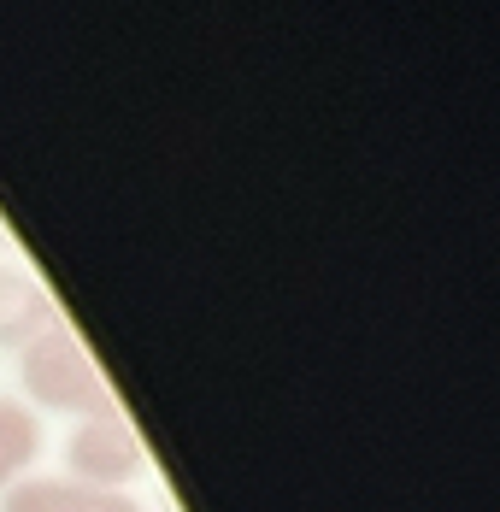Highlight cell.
I'll use <instances>...</instances> for the list:
<instances>
[{
	"label": "cell",
	"mask_w": 500,
	"mask_h": 512,
	"mask_svg": "<svg viewBox=\"0 0 500 512\" xmlns=\"http://www.w3.org/2000/svg\"><path fill=\"white\" fill-rule=\"evenodd\" d=\"M18 383H24V401L42 412H77V418L118 412L106 371L65 324H48L30 348H18Z\"/></svg>",
	"instance_id": "cell-1"
},
{
	"label": "cell",
	"mask_w": 500,
	"mask_h": 512,
	"mask_svg": "<svg viewBox=\"0 0 500 512\" xmlns=\"http://www.w3.org/2000/svg\"><path fill=\"white\" fill-rule=\"evenodd\" d=\"M142 471H148V448H142V436L130 430L124 412L77 418V430H71V442H65V477H71V483L124 495Z\"/></svg>",
	"instance_id": "cell-2"
},
{
	"label": "cell",
	"mask_w": 500,
	"mask_h": 512,
	"mask_svg": "<svg viewBox=\"0 0 500 512\" xmlns=\"http://www.w3.org/2000/svg\"><path fill=\"white\" fill-rule=\"evenodd\" d=\"M0 512H142L130 495H106V489H83L71 477H18Z\"/></svg>",
	"instance_id": "cell-3"
},
{
	"label": "cell",
	"mask_w": 500,
	"mask_h": 512,
	"mask_svg": "<svg viewBox=\"0 0 500 512\" xmlns=\"http://www.w3.org/2000/svg\"><path fill=\"white\" fill-rule=\"evenodd\" d=\"M48 324H59V318H53L48 289H42L30 271L0 265V348L18 354V348H30Z\"/></svg>",
	"instance_id": "cell-4"
},
{
	"label": "cell",
	"mask_w": 500,
	"mask_h": 512,
	"mask_svg": "<svg viewBox=\"0 0 500 512\" xmlns=\"http://www.w3.org/2000/svg\"><path fill=\"white\" fill-rule=\"evenodd\" d=\"M36 454H42V424H36V412L24 407V401H12V395H0V495H6L18 477H30Z\"/></svg>",
	"instance_id": "cell-5"
},
{
	"label": "cell",
	"mask_w": 500,
	"mask_h": 512,
	"mask_svg": "<svg viewBox=\"0 0 500 512\" xmlns=\"http://www.w3.org/2000/svg\"><path fill=\"white\" fill-rule=\"evenodd\" d=\"M0 254H6V224H0Z\"/></svg>",
	"instance_id": "cell-6"
}]
</instances>
